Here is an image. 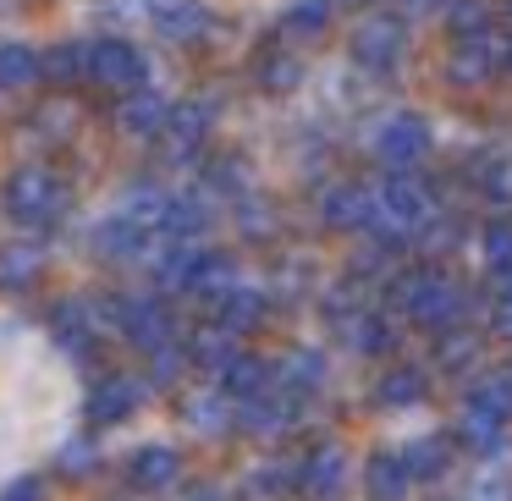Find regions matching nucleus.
Listing matches in <instances>:
<instances>
[]
</instances>
